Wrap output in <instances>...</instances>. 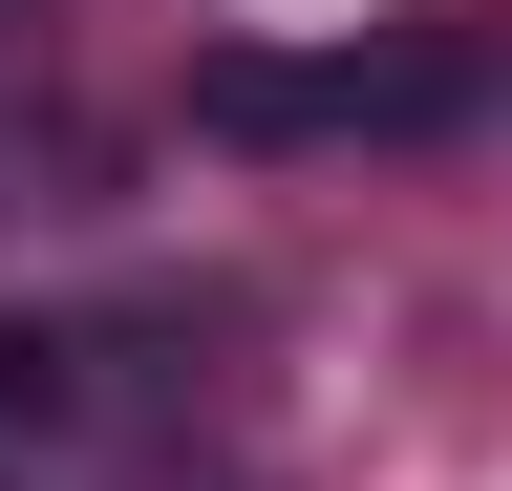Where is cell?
Instances as JSON below:
<instances>
[{
    "instance_id": "cell-2",
    "label": "cell",
    "mask_w": 512,
    "mask_h": 491,
    "mask_svg": "<svg viewBox=\"0 0 512 491\" xmlns=\"http://www.w3.org/2000/svg\"><path fill=\"white\" fill-rule=\"evenodd\" d=\"M64 406H86V342H64V321H0V449H43Z\"/></svg>"
},
{
    "instance_id": "cell-1",
    "label": "cell",
    "mask_w": 512,
    "mask_h": 491,
    "mask_svg": "<svg viewBox=\"0 0 512 491\" xmlns=\"http://www.w3.org/2000/svg\"><path fill=\"white\" fill-rule=\"evenodd\" d=\"M448 107H491L470 43H214L192 65L214 150H363V129H448Z\"/></svg>"
}]
</instances>
